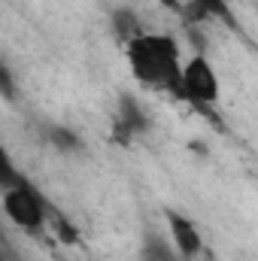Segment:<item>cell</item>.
Returning <instances> with one entry per match:
<instances>
[{"instance_id":"1","label":"cell","mask_w":258,"mask_h":261,"mask_svg":"<svg viewBox=\"0 0 258 261\" xmlns=\"http://www.w3.org/2000/svg\"><path fill=\"white\" fill-rule=\"evenodd\" d=\"M131 76L158 94H170L183 100V70L186 58L179 40L167 31H143L125 46Z\"/></svg>"},{"instance_id":"2","label":"cell","mask_w":258,"mask_h":261,"mask_svg":"<svg viewBox=\"0 0 258 261\" xmlns=\"http://www.w3.org/2000/svg\"><path fill=\"white\" fill-rule=\"evenodd\" d=\"M3 195H0V206H3V216L28 231V234H43L49 225H52V216H55V206L46 200V195L21 173H15L12 161L6 158L3 161Z\"/></svg>"},{"instance_id":"3","label":"cell","mask_w":258,"mask_h":261,"mask_svg":"<svg viewBox=\"0 0 258 261\" xmlns=\"http://www.w3.org/2000/svg\"><path fill=\"white\" fill-rule=\"evenodd\" d=\"M183 100L194 110L210 113L219 103V73L203 52H194L183 70Z\"/></svg>"},{"instance_id":"4","label":"cell","mask_w":258,"mask_h":261,"mask_svg":"<svg viewBox=\"0 0 258 261\" xmlns=\"http://www.w3.org/2000/svg\"><path fill=\"white\" fill-rule=\"evenodd\" d=\"M164 219H167L170 243L176 246V252L186 261H194L203 252V237H200V228L194 225V219H189L179 210H164Z\"/></svg>"},{"instance_id":"5","label":"cell","mask_w":258,"mask_h":261,"mask_svg":"<svg viewBox=\"0 0 258 261\" xmlns=\"http://www.w3.org/2000/svg\"><path fill=\"white\" fill-rule=\"evenodd\" d=\"M149 130V116L146 110L140 107L137 97L122 94L119 97V113H116V137L119 140H131V137H140Z\"/></svg>"},{"instance_id":"6","label":"cell","mask_w":258,"mask_h":261,"mask_svg":"<svg viewBox=\"0 0 258 261\" xmlns=\"http://www.w3.org/2000/svg\"><path fill=\"white\" fill-rule=\"evenodd\" d=\"M189 6V15H194L197 21L203 18H213L219 24H228V28H237V18H234V9L228 0H186Z\"/></svg>"},{"instance_id":"7","label":"cell","mask_w":258,"mask_h":261,"mask_svg":"<svg viewBox=\"0 0 258 261\" xmlns=\"http://www.w3.org/2000/svg\"><path fill=\"white\" fill-rule=\"evenodd\" d=\"M146 28L140 24V15L128 9V6H119L116 12H113V34H116V40L122 43V46H128L131 40L137 37V34H143Z\"/></svg>"},{"instance_id":"8","label":"cell","mask_w":258,"mask_h":261,"mask_svg":"<svg viewBox=\"0 0 258 261\" xmlns=\"http://www.w3.org/2000/svg\"><path fill=\"white\" fill-rule=\"evenodd\" d=\"M143 261H186L173 243L161 240V237H149L146 246H143Z\"/></svg>"},{"instance_id":"9","label":"cell","mask_w":258,"mask_h":261,"mask_svg":"<svg viewBox=\"0 0 258 261\" xmlns=\"http://www.w3.org/2000/svg\"><path fill=\"white\" fill-rule=\"evenodd\" d=\"M49 143H52L55 149H61V152H73V149L82 146L79 137H76L70 128H49Z\"/></svg>"},{"instance_id":"10","label":"cell","mask_w":258,"mask_h":261,"mask_svg":"<svg viewBox=\"0 0 258 261\" xmlns=\"http://www.w3.org/2000/svg\"><path fill=\"white\" fill-rule=\"evenodd\" d=\"M0 94H3V100H12L15 97V79H12V73H9L6 64L0 67Z\"/></svg>"},{"instance_id":"11","label":"cell","mask_w":258,"mask_h":261,"mask_svg":"<svg viewBox=\"0 0 258 261\" xmlns=\"http://www.w3.org/2000/svg\"><path fill=\"white\" fill-rule=\"evenodd\" d=\"M161 6H167L170 12H179V15H189V6H186V0H158Z\"/></svg>"}]
</instances>
